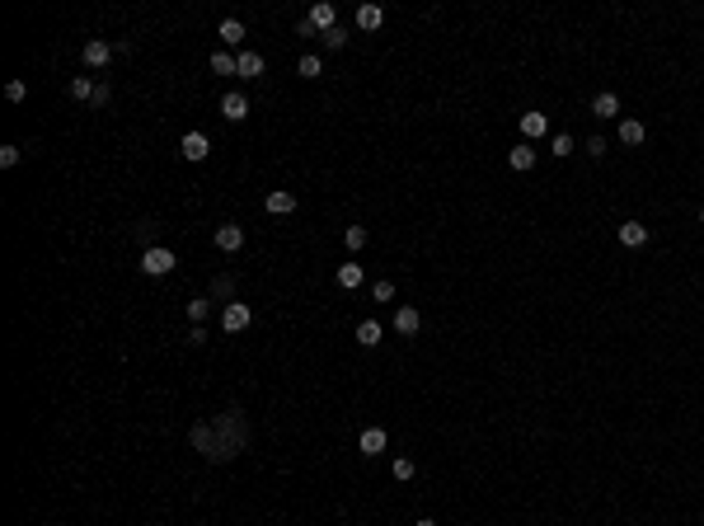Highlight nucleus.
Wrapping results in <instances>:
<instances>
[{
    "instance_id": "1",
    "label": "nucleus",
    "mask_w": 704,
    "mask_h": 526,
    "mask_svg": "<svg viewBox=\"0 0 704 526\" xmlns=\"http://www.w3.org/2000/svg\"><path fill=\"white\" fill-rule=\"evenodd\" d=\"M188 442L202 451L207 460H235L240 451L249 447V423H245V409H225L216 414L212 423H198L188 433Z\"/></svg>"
},
{
    "instance_id": "2",
    "label": "nucleus",
    "mask_w": 704,
    "mask_h": 526,
    "mask_svg": "<svg viewBox=\"0 0 704 526\" xmlns=\"http://www.w3.org/2000/svg\"><path fill=\"white\" fill-rule=\"evenodd\" d=\"M174 249H165V245H151V249H141V273L146 278H165V273H174Z\"/></svg>"
},
{
    "instance_id": "3",
    "label": "nucleus",
    "mask_w": 704,
    "mask_h": 526,
    "mask_svg": "<svg viewBox=\"0 0 704 526\" xmlns=\"http://www.w3.org/2000/svg\"><path fill=\"white\" fill-rule=\"evenodd\" d=\"M249 320H254V310H249L245 301H230V305L221 310V329H225V334H240V329H249Z\"/></svg>"
},
{
    "instance_id": "4",
    "label": "nucleus",
    "mask_w": 704,
    "mask_h": 526,
    "mask_svg": "<svg viewBox=\"0 0 704 526\" xmlns=\"http://www.w3.org/2000/svg\"><path fill=\"white\" fill-rule=\"evenodd\" d=\"M221 118H225V123H245V118H249V99L240 90H230L221 99Z\"/></svg>"
},
{
    "instance_id": "5",
    "label": "nucleus",
    "mask_w": 704,
    "mask_h": 526,
    "mask_svg": "<svg viewBox=\"0 0 704 526\" xmlns=\"http://www.w3.org/2000/svg\"><path fill=\"white\" fill-rule=\"evenodd\" d=\"M207 151H212V141H207L202 132H188V136L179 141V156L193 160V165H198V160H207Z\"/></svg>"
},
{
    "instance_id": "6",
    "label": "nucleus",
    "mask_w": 704,
    "mask_h": 526,
    "mask_svg": "<svg viewBox=\"0 0 704 526\" xmlns=\"http://www.w3.org/2000/svg\"><path fill=\"white\" fill-rule=\"evenodd\" d=\"M305 19L315 24V34H329V29H338V10H334V5H325V0H320V5H310V14H305Z\"/></svg>"
},
{
    "instance_id": "7",
    "label": "nucleus",
    "mask_w": 704,
    "mask_h": 526,
    "mask_svg": "<svg viewBox=\"0 0 704 526\" xmlns=\"http://www.w3.org/2000/svg\"><path fill=\"white\" fill-rule=\"evenodd\" d=\"M245 245V231H240V226H216V249H221V254H235V249Z\"/></svg>"
},
{
    "instance_id": "8",
    "label": "nucleus",
    "mask_w": 704,
    "mask_h": 526,
    "mask_svg": "<svg viewBox=\"0 0 704 526\" xmlns=\"http://www.w3.org/2000/svg\"><path fill=\"white\" fill-rule=\"evenodd\" d=\"M620 245H625V249H643V245H648V226H643V221H625V226H620Z\"/></svg>"
},
{
    "instance_id": "9",
    "label": "nucleus",
    "mask_w": 704,
    "mask_h": 526,
    "mask_svg": "<svg viewBox=\"0 0 704 526\" xmlns=\"http://www.w3.org/2000/svg\"><path fill=\"white\" fill-rule=\"evenodd\" d=\"M394 329H399L404 338H409V334H418V329H423V315H418L414 305H399V310H394Z\"/></svg>"
},
{
    "instance_id": "10",
    "label": "nucleus",
    "mask_w": 704,
    "mask_h": 526,
    "mask_svg": "<svg viewBox=\"0 0 704 526\" xmlns=\"http://www.w3.org/2000/svg\"><path fill=\"white\" fill-rule=\"evenodd\" d=\"M235 76H245V80L263 76V56L258 52H235Z\"/></svg>"
},
{
    "instance_id": "11",
    "label": "nucleus",
    "mask_w": 704,
    "mask_h": 526,
    "mask_svg": "<svg viewBox=\"0 0 704 526\" xmlns=\"http://www.w3.org/2000/svg\"><path fill=\"white\" fill-rule=\"evenodd\" d=\"M108 61H113V47L103 43V38L85 43V66H94V71H99V66H108Z\"/></svg>"
},
{
    "instance_id": "12",
    "label": "nucleus",
    "mask_w": 704,
    "mask_h": 526,
    "mask_svg": "<svg viewBox=\"0 0 704 526\" xmlns=\"http://www.w3.org/2000/svg\"><path fill=\"white\" fill-rule=\"evenodd\" d=\"M507 165H512L516 169V174H526V169H531V165H536V146H516V151H507Z\"/></svg>"
},
{
    "instance_id": "13",
    "label": "nucleus",
    "mask_w": 704,
    "mask_h": 526,
    "mask_svg": "<svg viewBox=\"0 0 704 526\" xmlns=\"http://www.w3.org/2000/svg\"><path fill=\"white\" fill-rule=\"evenodd\" d=\"M521 132H526V141H536V136L549 132V118L545 113H521Z\"/></svg>"
},
{
    "instance_id": "14",
    "label": "nucleus",
    "mask_w": 704,
    "mask_h": 526,
    "mask_svg": "<svg viewBox=\"0 0 704 526\" xmlns=\"http://www.w3.org/2000/svg\"><path fill=\"white\" fill-rule=\"evenodd\" d=\"M357 447L367 451V456H380V451H385V428H367V433L357 437Z\"/></svg>"
},
{
    "instance_id": "15",
    "label": "nucleus",
    "mask_w": 704,
    "mask_h": 526,
    "mask_svg": "<svg viewBox=\"0 0 704 526\" xmlns=\"http://www.w3.org/2000/svg\"><path fill=\"white\" fill-rule=\"evenodd\" d=\"M268 212H272V216H287V212H296V193H287V188L268 193Z\"/></svg>"
},
{
    "instance_id": "16",
    "label": "nucleus",
    "mask_w": 704,
    "mask_h": 526,
    "mask_svg": "<svg viewBox=\"0 0 704 526\" xmlns=\"http://www.w3.org/2000/svg\"><path fill=\"white\" fill-rule=\"evenodd\" d=\"M380 19H385V10H380V5H357V29H362V34L380 29Z\"/></svg>"
},
{
    "instance_id": "17",
    "label": "nucleus",
    "mask_w": 704,
    "mask_h": 526,
    "mask_svg": "<svg viewBox=\"0 0 704 526\" xmlns=\"http://www.w3.org/2000/svg\"><path fill=\"white\" fill-rule=\"evenodd\" d=\"M643 136H648V132H643V123H638V118H625V123H620V141H625V146H638Z\"/></svg>"
},
{
    "instance_id": "18",
    "label": "nucleus",
    "mask_w": 704,
    "mask_h": 526,
    "mask_svg": "<svg viewBox=\"0 0 704 526\" xmlns=\"http://www.w3.org/2000/svg\"><path fill=\"white\" fill-rule=\"evenodd\" d=\"M221 43L225 47H240V43H245V24H240V19H225L221 24Z\"/></svg>"
},
{
    "instance_id": "19",
    "label": "nucleus",
    "mask_w": 704,
    "mask_h": 526,
    "mask_svg": "<svg viewBox=\"0 0 704 526\" xmlns=\"http://www.w3.org/2000/svg\"><path fill=\"white\" fill-rule=\"evenodd\" d=\"M357 343L362 348H376L380 343V325H376V320H362V325H357Z\"/></svg>"
},
{
    "instance_id": "20",
    "label": "nucleus",
    "mask_w": 704,
    "mask_h": 526,
    "mask_svg": "<svg viewBox=\"0 0 704 526\" xmlns=\"http://www.w3.org/2000/svg\"><path fill=\"white\" fill-rule=\"evenodd\" d=\"M338 287H362V263H343V268H338Z\"/></svg>"
},
{
    "instance_id": "21",
    "label": "nucleus",
    "mask_w": 704,
    "mask_h": 526,
    "mask_svg": "<svg viewBox=\"0 0 704 526\" xmlns=\"http://www.w3.org/2000/svg\"><path fill=\"white\" fill-rule=\"evenodd\" d=\"M592 113H596V118H615V113H620V99H615V94H596Z\"/></svg>"
},
{
    "instance_id": "22",
    "label": "nucleus",
    "mask_w": 704,
    "mask_h": 526,
    "mask_svg": "<svg viewBox=\"0 0 704 526\" xmlns=\"http://www.w3.org/2000/svg\"><path fill=\"white\" fill-rule=\"evenodd\" d=\"M212 71L216 76H235V56L230 52H212Z\"/></svg>"
},
{
    "instance_id": "23",
    "label": "nucleus",
    "mask_w": 704,
    "mask_h": 526,
    "mask_svg": "<svg viewBox=\"0 0 704 526\" xmlns=\"http://www.w3.org/2000/svg\"><path fill=\"white\" fill-rule=\"evenodd\" d=\"M343 240H347V249H367V226H347Z\"/></svg>"
},
{
    "instance_id": "24",
    "label": "nucleus",
    "mask_w": 704,
    "mask_h": 526,
    "mask_svg": "<svg viewBox=\"0 0 704 526\" xmlns=\"http://www.w3.org/2000/svg\"><path fill=\"white\" fill-rule=\"evenodd\" d=\"M296 71H301L305 80H315L320 71H325V61H320V56H301V61H296Z\"/></svg>"
},
{
    "instance_id": "25",
    "label": "nucleus",
    "mask_w": 704,
    "mask_h": 526,
    "mask_svg": "<svg viewBox=\"0 0 704 526\" xmlns=\"http://www.w3.org/2000/svg\"><path fill=\"white\" fill-rule=\"evenodd\" d=\"M71 94H76V99H94V80L90 76H76V80H71Z\"/></svg>"
},
{
    "instance_id": "26",
    "label": "nucleus",
    "mask_w": 704,
    "mask_h": 526,
    "mask_svg": "<svg viewBox=\"0 0 704 526\" xmlns=\"http://www.w3.org/2000/svg\"><path fill=\"white\" fill-rule=\"evenodd\" d=\"M390 470H394V480H399V484H409V480H414V460H409V456H399V460L390 465Z\"/></svg>"
},
{
    "instance_id": "27",
    "label": "nucleus",
    "mask_w": 704,
    "mask_h": 526,
    "mask_svg": "<svg viewBox=\"0 0 704 526\" xmlns=\"http://www.w3.org/2000/svg\"><path fill=\"white\" fill-rule=\"evenodd\" d=\"M5 99H10V103H24V99H29V85H24V80H10V85H5Z\"/></svg>"
},
{
    "instance_id": "28",
    "label": "nucleus",
    "mask_w": 704,
    "mask_h": 526,
    "mask_svg": "<svg viewBox=\"0 0 704 526\" xmlns=\"http://www.w3.org/2000/svg\"><path fill=\"white\" fill-rule=\"evenodd\" d=\"M207 310H212V301H202V296H193V301H188V315H193V325H202V320H207Z\"/></svg>"
},
{
    "instance_id": "29",
    "label": "nucleus",
    "mask_w": 704,
    "mask_h": 526,
    "mask_svg": "<svg viewBox=\"0 0 704 526\" xmlns=\"http://www.w3.org/2000/svg\"><path fill=\"white\" fill-rule=\"evenodd\" d=\"M19 156H24L19 146H0V165H5V169H14V165H19Z\"/></svg>"
},
{
    "instance_id": "30",
    "label": "nucleus",
    "mask_w": 704,
    "mask_h": 526,
    "mask_svg": "<svg viewBox=\"0 0 704 526\" xmlns=\"http://www.w3.org/2000/svg\"><path fill=\"white\" fill-rule=\"evenodd\" d=\"M371 296H376V301H394V282H376Z\"/></svg>"
},
{
    "instance_id": "31",
    "label": "nucleus",
    "mask_w": 704,
    "mask_h": 526,
    "mask_svg": "<svg viewBox=\"0 0 704 526\" xmlns=\"http://www.w3.org/2000/svg\"><path fill=\"white\" fill-rule=\"evenodd\" d=\"M325 43H329V47H334V52H338V47L347 43V29H329V34H325Z\"/></svg>"
},
{
    "instance_id": "32",
    "label": "nucleus",
    "mask_w": 704,
    "mask_h": 526,
    "mask_svg": "<svg viewBox=\"0 0 704 526\" xmlns=\"http://www.w3.org/2000/svg\"><path fill=\"white\" fill-rule=\"evenodd\" d=\"M568 151H573V136L559 132V136H554V156H568Z\"/></svg>"
},
{
    "instance_id": "33",
    "label": "nucleus",
    "mask_w": 704,
    "mask_h": 526,
    "mask_svg": "<svg viewBox=\"0 0 704 526\" xmlns=\"http://www.w3.org/2000/svg\"><path fill=\"white\" fill-rule=\"evenodd\" d=\"M418 526H437V522H432V517H423V522H418Z\"/></svg>"
},
{
    "instance_id": "34",
    "label": "nucleus",
    "mask_w": 704,
    "mask_h": 526,
    "mask_svg": "<svg viewBox=\"0 0 704 526\" xmlns=\"http://www.w3.org/2000/svg\"><path fill=\"white\" fill-rule=\"evenodd\" d=\"M700 226H704V207H700Z\"/></svg>"
}]
</instances>
